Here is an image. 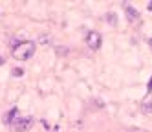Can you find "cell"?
Segmentation results:
<instances>
[{"instance_id": "cell-6", "label": "cell", "mask_w": 152, "mask_h": 132, "mask_svg": "<svg viewBox=\"0 0 152 132\" xmlns=\"http://www.w3.org/2000/svg\"><path fill=\"white\" fill-rule=\"evenodd\" d=\"M141 112H145V114H152V99H148V101H145L143 105H141Z\"/></svg>"}, {"instance_id": "cell-5", "label": "cell", "mask_w": 152, "mask_h": 132, "mask_svg": "<svg viewBox=\"0 0 152 132\" xmlns=\"http://www.w3.org/2000/svg\"><path fill=\"white\" fill-rule=\"evenodd\" d=\"M125 11H126V18H128L130 24H136V22H139V13L136 11V7L126 6V7H125Z\"/></svg>"}, {"instance_id": "cell-10", "label": "cell", "mask_w": 152, "mask_h": 132, "mask_svg": "<svg viewBox=\"0 0 152 132\" xmlns=\"http://www.w3.org/2000/svg\"><path fill=\"white\" fill-rule=\"evenodd\" d=\"M148 92H152V77H150V81H148Z\"/></svg>"}, {"instance_id": "cell-1", "label": "cell", "mask_w": 152, "mask_h": 132, "mask_svg": "<svg viewBox=\"0 0 152 132\" xmlns=\"http://www.w3.org/2000/svg\"><path fill=\"white\" fill-rule=\"evenodd\" d=\"M11 53H13V57L18 59V61H28V59H31L35 55V42H31V40L20 42L17 48L11 50Z\"/></svg>"}, {"instance_id": "cell-7", "label": "cell", "mask_w": 152, "mask_h": 132, "mask_svg": "<svg viewBox=\"0 0 152 132\" xmlns=\"http://www.w3.org/2000/svg\"><path fill=\"white\" fill-rule=\"evenodd\" d=\"M108 20H110V24H117V18H114V13H108Z\"/></svg>"}, {"instance_id": "cell-11", "label": "cell", "mask_w": 152, "mask_h": 132, "mask_svg": "<svg viewBox=\"0 0 152 132\" xmlns=\"http://www.w3.org/2000/svg\"><path fill=\"white\" fill-rule=\"evenodd\" d=\"M4 62H6V59H4V57H0V66H2Z\"/></svg>"}, {"instance_id": "cell-4", "label": "cell", "mask_w": 152, "mask_h": 132, "mask_svg": "<svg viewBox=\"0 0 152 132\" xmlns=\"http://www.w3.org/2000/svg\"><path fill=\"white\" fill-rule=\"evenodd\" d=\"M18 117H20V116H18V108H15V106H13V108L9 110L6 116H4V123H6V125H15Z\"/></svg>"}, {"instance_id": "cell-9", "label": "cell", "mask_w": 152, "mask_h": 132, "mask_svg": "<svg viewBox=\"0 0 152 132\" xmlns=\"http://www.w3.org/2000/svg\"><path fill=\"white\" fill-rule=\"evenodd\" d=\"M13 73H15V77H22V73H24V72H22V68H17Z\"/></svg>"}, {"instance_id": "cell-12", "label": "cell", "mask_w": 152, "mask_h": 132, "mask_svg": "<svg viewBox=\"0 0 152 132\" xmlns=\"http://www.w3.org/2000/svg\"><path fill=\"white\" fill-rule=\"evenodd\" d=\"M148 11H152V2H150V4H148Z\"/></svg>"}, {"instance_id": "cell-3", "label": "cell", "mask_w": 152, "mask_h": 132, "mask_svg": "<svg viewBox=\"0 0 152 132\" xmlns=\"http://www.w3.org/2000/svg\"><path fill=\"white\" fill-rule=\"evenodd\" d=\"M31 127H33V117H31V116H20V117L17 119V123L13 125V128H15L17 132H26V130H29Z\"/></svg>"}, {"instance_id": "cell-14", "label": "cell", "mask_w": 152, "mask_h": 132, "mask_svg": "<svg viewBox=\"0 0 152 132\" xmlns=\"http://www.w3.org/2000/svg\"><path fill=\"white\" fill-rule=\"evenodd\" d=\"M57 130H59V128H55V132H57Z\"/></svg>"}, {"instance_id": "cell-8", "label": "cell", "mask_w": 152, "mask_h": 132, "mask_svg": "<svg viewBox=\"0 0 152 132\" xmlns=\"http://www.w3.org/2000/svg\"><path fill=\"white\" fill-rule=\"evenodd\" d=\"M126 132H147V130H143V128H137V127H132V128H128Z\"/></svg>"}, {"instance_id": "cell-2", "label": "cell", "mask_w": 152, "mask_h": 132, "mask_svg": "<svg viewBox=\"0 0 152 132\" xmlns=\"http://www.w3.org/2000/svg\"><path fill=\"white\" fill-rule=\"evenodd\" d=\"M86 44H88V48L97 51L101 48V44H103V37H101V33L99 31H95V29H90L88 33H86Z\"/></svg>"}, {"instance_id": "cell-13", "label": "cell", "mask_w": 152, "mask_h": 132, "mask_svg": "<svg viewBox=\"0 0 152 132\" xmlns=\"http://www.w3.org/2000/svg\"><path fill=\"white\" fill-rule=\"evenodd\" d=\"M148 44H150V46H152V39H150V40H148Z\"/></svg>"}]
</instances>
